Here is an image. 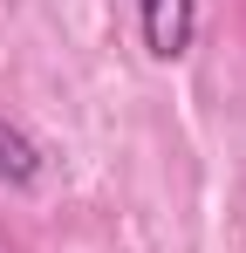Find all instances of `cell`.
Masks as SVG:
<instances>
[{
	"mask_svg": "<svg viewBox=\"0 0 246 253\" xmlns=\"http://www.w3.org/2000/svg\"><path fill=\"white\" fill-rule=\"evenodd\" d=\"M144 7V48L158 62H178L192 48V0H137Z\"/></svg>",
	"mask_w": 246,
	"mask_h": 253,
	"instance_id": "cell-1",
	"label": "cell"
},
{
	"mask_svg": "<svg viewBox=\"0 0 246 253\" xmlns=\"http://www.w3.org/2000/svg\"><path fill=\"white\" fill-rule=\"evenodd\" d=\"M41 178V151H35V137L21 124H7L0 117V185H35Z\"/></svg>",
	"mask_w": 246,
	"mask_h": 253,
	"instance_id": "cell-2",
	"label": "cell"
}]
</instances>
